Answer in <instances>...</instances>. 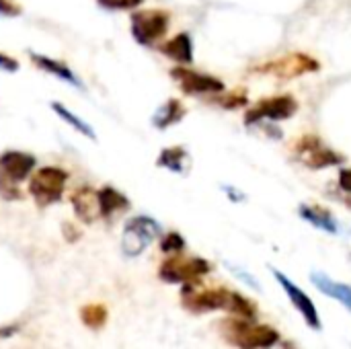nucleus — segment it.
I'll return each instance as SVG.
<instances>
[{
  "mask_svg": "<svg viewBox=\"0 0 351 349\" xmlns=\"http://www.w3.org/2000/svg\"><path fill=\"white\" fill-rule=\"evenodd\" d=\"M197 282L183 284L181 298L187 311L191 313H212V311H226L241 319H255L257 309L255 304L239 292L226 288H199Z\"/></svg>",
  "mask_w": 351,
  "mask_h": 349,
  "instance_id": "obj_1",
  "label": "nucleus"
},
{
  "mask_svg": "<svg viewBox=\"0 0 351 349\" xmlns=\"http://www.w3.org/2000/svg\"><path fill=\"white\" fill-rule=\"evenodd\" d=\"M222 335L239 349H269L280 341V333L269 325H259L253 319H226L220 325Z\"/></svg>",
  "mask_w": 351,
  "mask_h": 349,
  "instance_id": "obj_2",
  "label": "nucleus"
},
{
  "mask_svg": "<svg viewBox=\"0 0 351 349\" xmlns=\"http://www.w3.org/2000/svg\"><path fill=\"white\" fill-rule=\"evenodd\" d=\"M35 171V156L21 150H6L0 154V195L8 202L21 200L19 183Z\"/></svg>",
  "mask_w": 351,
  "mask_h": 349,
  "instance_id": "obj_3",
  "label": "nucleus"
},
{
  "mask_svg": "<svg viewBox=\"0 0 351 349\" xmlns=\"http://www.w3.org/2000/svg\"><path fill=\"white\" fill-rule=\"evenodd\" d=\"M171 25V14L160 8H146L132 14V35L144 47H154L167 33Z\"/></svg>",
  "mask_w": 351,
  "mask_h": 349,
  "instance_id": "obj_4",
  "label": "nucleus"
},
{
  "mask_svg": "<svg viewBox=\"0 0 351 349\" xmlns=\"http://www.w3.org/2000/svg\"><path fill=\"white\" fill-rule=\"evenodd\" d=\"M66 181H68V173L60 167L37 169L29 181V193L41 208L51 206L62 200Z\"/></svg>",
  "mask_w": 351,
  "mask_h": 349,
  "instance_id": "obj_5",
  "label": "nucleus"
},
{
  "mask_svg": "<svg viewBox=\"0 0 351 349\" xmlns=\"http://www.w3.org/2000/svg\"><path fill=\"white\" fill-rule=\"evenodd\" d=\"M160 234V224L150 216H134L125 222L121 234V251L125 257L142 255Z\"/></svg>",
  "mask_w": 351,
  "mask_h": 349,
  "instance_id": "obj_6",
  "label": "nucleus"
},
{
  "mask_svg": "<svg viewBox=\"0 0 351 349\" xmlns=\"http://www.w3.org/2000/svg\"><path fill=\"white\" fill-rule=\"evenodd\" d=\"M294 154L296 158L313 169V171H319V169H327V167H335V165H341L346 158L337 152H333L329 146L323 144V140L315 134H306L302 136L296 146H294Z\"/></svg>",
  "mask_w": 351,
  "mask_h": 349,
  "instance_id": "obj_7",
  "label": "nucleus"
},
{
  "mask_svg": "<svg viewBox=\"0 0 351 349\" xmlns=\"http://www.w3.org/2000/svg\"><path fill=\"white\" fill-rule=\"evenodd\" d=\"M210 269H212L210 263L202 257H177L175 255L160 265L158 276L167 284H187V282H197L199 278L210 274Z\"/></svg>",
  "mask_w": 351,
  "mask_h": 349,
  "instance_id": "obj_8",
  "label": "nucleus"
},
{
  "mask_svg": "<svg viewBox=\"0 0 351 349\" xmlns=\"http://www.w3.org/2000/svg\"><path fill=\"white\" fill-rule=\"evenodd\" d=\"M298 111V101L292 95H280L261 99L255 107H251L245 115V125L259 123L261 119L267 121H286L292 119Z\"/></svg>",
  "mask_w": 351,
  "mask_h": 349,
  "instance_id": "obj_9",
  "label": "nucleus"
},
{
  "mask_svg": "<svg viewBox=\"0 0 351 349\" xmlns=\"http://www.w3.org/2000/svg\"><path fill=\"white\" fill-rule=\"evenodd\" d=\"M321 68V64L308 56V53H302V51H294V53H286V56H280L263 66H257L255 72H263V74H271V76H278V78H296V76H302V74H308V72H317Z\"/></svg>",
  "mask_w": 351,
  "mask_h": 349,
  "instance_id": "obj_10",
  "label": "nucleus"
},
{
  "mask_svg": "<svg viewBox=\"0 0 351 349\" xmlns=\"http://www.w3.org/2000/svg\"><path fill=\"white\" fill-rule=\"evenodd\" d=\"M171 78L177 80L179 88L187 95H218L224 93V82L212 74H204L191 68H173Z\"/></svg>",
  "mask_w": 351,
  "mask_h": 349,
  "instance_id": "obj_11",
  "label": "nucleus"
},
{
  "mask_svg": "<svg viewBox=\"0 0 351 349\" xmlns=\"http://www.w3.org/2000/svg\"><path fill=\"white\" fill-rule=\"evenodd\" d=\"M274 274H276V280L280 282V286L284 288V292L288 294V298L292 300L294 309L302 315L304 323H306L308 327H313V329H321V317H319L317 306H315V302L311 300V296H308L304 290H300L286 274H282V272H278V269H276Z\"/></svg>",
  "mask_w": 351,
  "mask_h": 349,
  "instance_id": "obj_12",
  "label": "nucleus"
},
{
  "mask_svg": "<svg viewBox=\"0 0 351 349\" xmlns=\"http://www.w3.org/2000/svg\"><path fill=\"white\" fill-rule=\"evenodd\" d=\"M311 282H313L325 296L339 300V302L351 313V286L341 284V282H335V280H331L327 274H321V272L311 274Z\"/></svg>",
  "mask_w": 351,
  "mask_h": 349,
  "instance_id": "obj_13",
  "label": "nucleus"
},
{
  "mask_svg": "<svg viewBox=\"0 0 351 349\" xmlns=\"http://www.w3.org/2000/svg\"><path fill=\"white\" fill-rule=\"evenodd\" d=\"M29 58L37 64L39 70H43V72H47V74H51V76H56L58 80H62V82H66V84H72V86L80 88L78 76H76L64 62L53 60V58H47V56H41V53H33V51H29Z\"/></svg>",
  "mask_w": 351,
  "mask_h": 349,
  "instance_id": "obj_14",
  "label": "nucleus"
},
{
  "mask_svg": "<svg viewBox=\"0 0 351 349\" xmlns=\"http://www.w3.org/2000/svg\"><path fill=\"white\" fill-rule=\"evenodd\" d=\"M97 202H99V216L101 218H111V216L121 214V212H125L130 208L128 197L121 191H117V189H113L109 185L101 187L97 191Z\"/></svg>",
  "mask_w": 351,
  "mask_h": 349,
  "instance_id": "obj_15",
  "label": "nucleus"
},
{
  "mask_svg": "<svg viewBox=\"0 0 351 349\" xmlns=\"http://www.w3.org/2000/svg\"><path fill=\"white\" fill-rule=\"evenodd\" d=\"M72 208L74 214L82 220V222H95L99 216V202H97V191H93L90 187H80L74 195H72Z\"/></svg>",
  "mask_w": 351,
  "mask_h": 349,
  "instance_id": "obj_16",
  "label": "nucleus"
},
{
  "mask_svg": "<svg viewBox=\"0 0 351 349\" xmlns=\"http://www.w3.org/2000/svg\"><path fill=\"white\" fill-rule=\"evenodd\" d=\"M160 51L175 60L177 64H191L193 62V41L189 33H179L175 37H171L169 41H165L160 45Z\"/></svg>",
  "mask_w": 351,
  "mask_h": 349,
  "instance_id": "obj_17",
  "label": "nucleus"
},
{
  "mask_svg": "<svg viewBox=\"0 0 351 349\" xmlns=\"http://www.w3.org/2000/svg\"><path fill=\"white\" fill-rule=\"evenodd\" d=\"M298 214L302 220L311 222L315 228H321L329 234H337L339 232V224L337 220L333 218V214L327 210V208H321V206H308V204H302L298 208Z\"/></svg>",
  "mask_w": 351,
  "mask_h": 349,
  "instance_id": "obj_18",
  "label": "nucleus"
},
{
  "mask_svg": "<svg viewBox=\"0 0 351 349\" xmlns=\"http://www.w3.org/2000/svg\"><path fill=\"white\" fill-rule=\"evenodd\" d=\"M185 113H187V109H185V105H183L179 99H169L167 103H162V105L154 111V115H152V125H154L156 130H169L171 125L179 123V121L185 117Z\"/></svg>",
  "mask_w": 351,
  "mask_h": 349,
  "instance_id": "obj_19",
  "label": "nucleus"
},
{
  "mask_svg": "<svg viewBox=\"0 0 351 349\" xmlns=\"http://www.w3.org/2000/svg\"><path fill=\"white\" fill-rule=\"evenodd\" d=\"M187 163H189V154L181 146L162 148L158 158H156V165L160 169H167V171H173V173H185L187 171Z\"/></svg>",
  "mask_w": 351,
  "mask_h": 349,
  "instance_id": "obj_20",
  "label": "nucleus"
},
{
  "mask_svg": "<svg viewBox=\"0 0 351 349\" xmlns=\"http://www.w3.org/2000/svg\"><path fill=\"white\" fill-rule=\"evenodd\" d=\"M51 109H53L56 115H58L62 121H66L72 130H76L78 134L86 136L88 140H95V130H93V125L86 123L82 117H78L76 113H72V111H70L68 107H64L62 103H51Z\"/></svg>",
  "mask_w": 351,
  "mask_h": 349,
  "instance_id": "obj_21",
  "label": "nucleus"
},
{
  "mask_svg": "<svg viewBox=\"0 0 351 349\" xmlns=\"http://www.w3.org/2000/svg\"><path fill=\"white\" fill-rule=\"evenodd\" d=\"M107 309L103 304H86L80 309V319L88 329H101L107 323Z\"/></svg>",
  "mask_w": 351,
  "mask_h": 349,
  "instance_id": "obj_22",
  "label": "nucleus"
},
{
  "mask_svg": "<svg viewBox=\"0 0 351 349\" xmlns=\"http://www.w3.org/2000/svg\"><path fill=\"white\" fill-rule=\"evenodd\" d=\"M185 249V239L179 232H169L160 241V251L169 255H179Z\"/></svg>",
  "mask_w": 351,
  "mask_h": 349,
  "instance_id": "obj_23",
  "label": "nucleus"
},
{
  "mask_svg": "<svg viewBox=\"0 0 351 349\" xmlns=\"http://www.w3.org/2000/svg\"><path fill=\"white\" fill-rule=\"evenodd\" d=\"M99 6L107 10H134L138 8L144 0H97Z\"/></svg>",
  "mask_w": 351,
  "mask_h": 349,
  "instance_id": "obj_24",
  "label": "nucleus"
},
{
  "mask_svg": "<svg viewBox=\"0 0 351 349\" xmlns=\"http://www.w3.org/2000/svg\"><path fill=\"white\" fill-rule=\"evenodd\" d=\"M247 103H249V99H247V93L245 91H234V93L226 95L220 101V105L226 107V109H239V107H245Z\"/></svg>",
  "mask_w": 351,
  "mask_h": 349,
  "instance_id": "obj_25",
  "label": "nucleus"
},
{
  "mask_svg": "<svg viewBox=\"0 0 351 349\" xmlns=\"http://www.w3.org/2000/svg\"><path fill=\"white\" fill-rule=\"evenodd\" d=\"M0 14L16 16V14H21V6L16 4V0H0Z\"/></svg>",
  "mask_w": 351,
  "mask_h": 349,
  "instance_id": "obj_26",
  "label": "nucleus"
},
{
  "mask_svg": "<svg viewBox=\"0 0 351 349\" xmlns=\"http://www.w3.org/2000/svg\"><path fill=\"white\" fill-rule=\"evenodd\" d=\"M0 70H4V72H16L19 70V62L14 58H10V56H6V53L0 51Z\"/></svg>",
  "mask_w": 351,
  "mask_h": 349,
  "instance_id": "obj_27",
  "label": "nucleus"
},
{
  "mask_svg": "<svg viewBox=\"0 0 351 349\" xmlns=\"http://www.w3.org/2000/svg\"><path fill=\"white\" fill-rule=\"evenodd\" d=\"M228 269H230V272H234V276H237V278H241V280H243L245 284H249L251 288H255V290H259V288H261V286H259V282H257L255 278H251L247 272H243V269H237V267H232V265H228Z\"/></svg>",
  "mask_w": 351,
  "mask_h": 349,
  "instance_id": "obj_28",
  "label": "nucleus"
},
{
  "mask_svg": "<svg viewBox=\"0 0 351 349\" xmlns=\"http://www.w3.org/2000/svg\"><path fill=\"white\" fill-rule=\"evenodd\" d=\"M339 187L343 191L351 193V169H341L339 171Z\"/></svg>",
  "mask_w": 351,
  "mask_h": 349,
  "instance_id": "obj_29",
  "label": "nucleus"
}]
</instances>
